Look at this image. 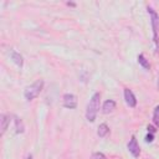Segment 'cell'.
Returning <instances> with one entry per match:
<instances>
[{"label":"cell","mask_w":159,"mask_h":159,"mask_svg":"<svg viewBox=\"0 0 159 159\" xmlns=\"http://www.w3.org/2000/svg\"><path fill=\"white\" fill-rule=\"evenodd\" d=\"M99 102H101V94H99V92H96L91 97V99L87 104V108H86V119L88 122H94L96 116L99 109Z\"/></svg>","instance_id":"cell-1"},{"label":"cell","mask_w":159,"mask_h":159,"mask_svg":"<svg viewBox=\"0 0 159 159\" xmlns=\"http://www.w3.org/2000/svg\"><path fill=\"white\" fill-rule=\"evenodd\" d=\"M42 88H43V81H42V80L35 81L31 86L26 87V89H25V92H24L25 99H26V101H32L34 98H36V97L41 93Z\"/></svg>","instance_id":"cell-2"},{"label":"cell","mask_w":159,"mask_h":159,"mask_svg":"<svg viewBox=\"0 0 159 159\" xmlns=\"http://www.w3.org/2000/svg\"><path fill=\"white\" fill-rule=\"evenodd\" d=\"M149 15H150V22H152V29H153V40L154 43L157 46V50L159 51V36H158V30H159V15L152 9L148 7L147 9Z\"/></svg>","instance_id":"cell-3"},{"label":"cell","mask_w":159,"mask_h":159,"mask_svg":"<svg viewBox=\"0 0 159 159\" xmlns=\"http://www.w3.org/2000/svg\"><path fill=\"white\" fill-rule=\"evenodd\" d=\"M62 102H63V107L65 108L73 109V108L77 107V97L73 93H66V94H63Z\"/></svg>","instance_id":"cell-4"},{"label":"cell","mask_w":159,"mask_h":159,"mask_svg":"<svg viewBox=\"0 0 159 159\" xmlns=\"http://www.w3.org/2000/svg\"><path fill=\"white\" fill-rule=\"evenodd\" d=\"M127 148H128L129 153H130L134 158H138V157H139V154H140V148H139V144H138V142H137V139H135L134 135H133V137L130 138V140L128 142Z\"/></svg>","instance_id":"cell-5"},{"label":"cell","mask_w":159,"mask_h":159,"mask_svg":"<svg viewBox=\"0 0 159 159\" xmlns=\"http://www.w3.org/2000/svg\"><path fill=\"white\" fill-rule=\"evenodd\" d=\"M124 99H125V103L129 107H135L137 106V98L133 94V92L130 89H128V88L124 89Z\"/></svg>","instance_id":"cell-6"},{"label":"cell","mask_w":159,"mask_h":159,"mask_svg":"<svg viewBox=\"0 0 159 159\" xmlns=\"http://www.w3.org/2000/svg\"><path fill=\"white\" fill-rule=\"evenodd\" d=\"M10 116H7V114H1L0 116V122H1V134H4L5 132H6V129H7V127H9V124H10Z\"/></svg>","instance_id":"cell-7"},{"label":"cell","mask_w":159,"mask_h":159,"mask_svg":"<svg viewBox=\"0 0 159 159\" xmlns=\"http://www.w3.org/2000/svg\"><path fill=\"white\" fill-rule=\"evenodd\" d=\"M116 109V102L113 99H108L103 103V113H111Z\"/></svg>","instance_id":"cell-8"},{"label":"cell","mask_w":159,"mask_h":159,"mask_svg":"<svg viewBox=\"0 0 159 159\" xmlns=\"http://www.w3.org/2000/svg\"><path fill=\"white\" fill-rule=\"evenodd\" d=\"M108 133H109V127H108L106 123L99 124L98 130H97V135H98L99 138H104V137H106Z\"/></svg>","instance_id":"cell-9"},{"label":"cell","mask_w":159,"mask_h":159,"mask_svg":"<svg viewBox=\"0 0 159 159\" xmlns=\"http://www.w3.org/2000/svg\"><path fill=\"white\" fill-rule=\"evenodd\" d=\"M11 60H12L19 67H22V65H24V58H22V56H21L19 52L12 51V52H11Z\"/></svg>","instance_id":"cell-10"},{"label":"cell","mask_w":159,"mask_h":159,"mask_svg":"<svg viewBox=\"0 0 159 159\" xmlns=\"http://www.w3.org/2000/svg\"><path fill=\"white\" fill-rule=\"evenodd\" d=\"M138 63L143 67V68H145V70H149L150 68V65H149V62L147 61V58L144 57V55H138Z\"/></svg>","instance_id":"cell-11"},{"label":"cell","mask_w":159,"mask_h":159,"mask_svg":"<svg viewBox=\"0 0 159 159\" xmlns=\"http://www.w3.org/2000/svg\"><path fill=\"white\" fill-rule=\"evenodd\" d=\"M14 118H15L14 120H15V129H16V133H22L24 129H25L22 120H21L19 117H14Z\"/></svg>","instance_id":"cell-12"},{"label":"cell","mask_w":159,"mask_h":159,"mask_svg":"<svg viewBox=\"0 0 159 159\" xmlns=\"http://www.w3.org/2000/svg\"><path fill=\"white\" fill-rule=\"evenodd\" d=\"M153 122L157 127H159V106L155 107L154 109V113H153Z\"/></svg>","instance_id":"cell-13"},{"label":"cell","mask_w":159,"mask_h":159,"mask_svg":"<svg viewBox=\"0 0 159 159\" xmlns=\"http://www.w3.org/2000/svg\"><path fill=\"white\" fill-rule=\"evenodd\" d=\"M92 159H107V158H106V155L103 153L97 152V153H93L92 154Z\"/></svg>","instance_id":"cell-14"},{"label":"cell","mask_w":159,"mask_h":159,"mask_svg":"<svg viewBox=\"0 0 159 159\" xmlns=\"http://www.w3.org/2000/svg\"><path fill=\"white\" fill-rule=\"evenodd\" d=\"M153 138H154V134H153V133H149V134H147V137H145V142H147V143H152V142H153Z\"/></svg>","instance_id":"cell-15"},{"label":"cell","mask_w":159,"mask_h":159,"mask_svg":"<svg viewBox=\"0 0 159 159\" xmlns=\"http://www.w3.org/2000/svg\"><path fill=\"white\" fill-rule=\"evenodd\" d=\"M148 132H150V133H153L154 134V132H155V129L152 127V125H148Z\"/></svg>","instance_id":"cell-16"},{"label":"cell","mask_w":159,"mask_h":159,"mask_svg":"<svg viewBox=\"0 0 159 159\" xmlns=\"http://www.w3.org/2000/svg\"><path fill=\"white\" fill-rule=\"evenodd\" d=\"M68 6H75V2H67Z\"/></svg>","instance_id":"cell-17"},{"label":"cell","mask_w":159,"mask_h":159,"mask_svg":"<svg viewBox=\"0 0 159 159\" xmlns=\"http://www.w3.org/2000/svg\"><path fill=\"white\" fill-rule=\"evenodd\" d=\"M27 159H32V157H31V155H29V157H27Z\"/></svg>","instance_id":"cell-18"}]
</instances>
